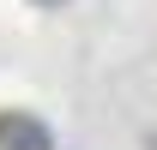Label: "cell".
<instances>
[{"label":"cell","mask_w":157,"mask_h":150,"mask_svg":"<svg viewBox=\"0 0 157 150\" xmlns=\"http://www.w3.org/2000/svg\"><path fill=\"white\" fill-rule=\"evenodd\" d=\"M0 150H55V132L42 126L36 114L6 108V114H0Z\"/></svg>","instance_id":"6da1fadb"},{"label":"cell","mask_w":157,"mask_h":150,"mask_svg":"<svg viewBox=\"0 0 157 150\" xmlns=\"http://www.w3.org/2000/svg\"><path fill=\"white\" fill-rule=\"evenodd\" d=\"M36 6H60V0H36Z\"/></svg>","instance_id":"7a4b0ae2"}]
</instances>
